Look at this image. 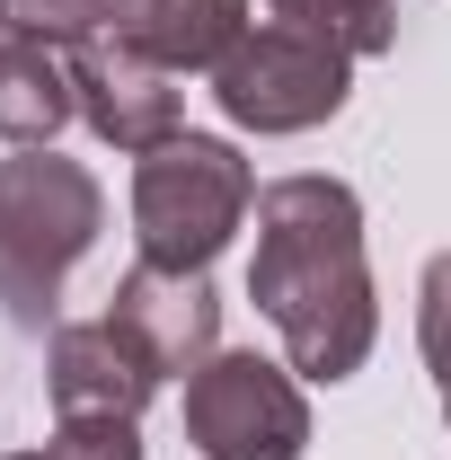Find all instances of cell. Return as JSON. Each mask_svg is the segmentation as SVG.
I'll use <instances>...</instances> for the list:
<instances>
[{"label": "cell", "instance_id": "obj_1", "mask_svg": "<svg viewBox=\"0 0 451 460\" xmlns=\"http://www.w3.org/2000/svg\"><path fill=\"white\" fill-rule=\"evenodd\" d=\"M248 301L266 310L283 363L301 381H354L381 337L372 257H363V195L345 177H275L257 186V248Z\"/></svg>", "mask_w": 451, "mask_h": 460}, {"label": "cell", "instance_id": "obj_2", "mask_svg": "<svg viewBox=\"0 0 451 460\" xmlns=\"http://www.w3.org/2000/svg\"><path fill=\"white\" fill-rule=\"evenodd\" d=\"M98 230H107V195L80 160H62V151L0 160V310L18 337L54 328L62 284L98 248Z\"/></svg>", "mask_w": 451, "mask_h": 460}, {"label": "cell", "instance_id": "obj_3", "mask_svg": "<svg viewBox=\"0 0 451 460\" xmlns=\"http://www.w3.org/2000/svg\"><path fill=\"white\" fill-rule=\"evenodd\" d=\"M257 213V169L222 133H169L133 160V248L142 266L169 275H213L239 222Z\"/></svg>", "mask_w": 451, "mask_h": 460}, {"label": "cell", "instance_id": "obj_4", "mask_svg": "<svg viewBox=\"0 0 451 460\" xmlns=\"http://www.w3.org/2000/svg\"><path fill=\"white\" fill-rule=\"evenodd\" d=\"M186 443L204 460H301L310 452V399L292 363L230 345L204 372H186Z\"/></svg>", "mask_w": 451, "mask_h": 460}, {"label": "cell", "instance_id": "obj_5", "mask_svg": "<svg viewBox=\"0 0 451 460\" xmlns=\"http://www.w3.org/2000/svg\"><path fill=\"white\" fill-rule=\"evenodd\" d=\"M213 98H222V115L239 133H310V124H328L354 98V54H337V45L266 18L213 71Z\"/></svg>", "mask_w": 451, "mask_h": 460}, {"label": "cell", "instance_id": "obj_6", "mask_svg": "<svg viewBox=\"0 0 451 460\" xmlns=\"http://www.w3.org/2000/svg\"><path fill=\"white\" fill-rule=\"evenodd\" d=\"M71 89H80V124H89L98 142H115V151H133V160H142L151 142L186 133L177 71H160V62L124 36V27H107L98 45H80V54H71Z\"/></svg>", "mask_w": 451, "mask_h": 460}, {"label": "cell", "instance_id": "obj_7", "mask_svg": "<svg viewBox=\"0 0 451 460\" xmlns=\"http://www.w3.org/2000/svg\"><path fill=\"white\" fill-rule=\"evenodd\" d=\"M107 319L124 328V345L160 372V381H186L222 354V301H213V275H169V266H142L115 284Z\"/></svg>", "mask_w": 451, "mask_h": 460}, {"label": "cell", "instance_id": "obj_8", "mask_svg": "<svg viewBox=\"0 0 451 460\" xmlns=\"http://www.w3.org/2000/svg\"><path fill=\"white\" fill-rule=\"evenodd\" d=\"M45 390H54V416H133L160 390V372L124 345L115 319H71L45 337Z\"/></svg>", "mask_w": 451, "mask_h": 460}, {"label": "cell", "instance_id": "obj_9", "mask_svg": "<svg viewBox=\"0 0 451 460\" xmlns=\"http://www.w3.org/2000/svg\"><path fill=\"white\" fill-rule=\"evenodd\" d=\"M124 36L177 80L186 71H222L239 54V36H248V0H133Z\"/></svg>", "mask_w": 451, "mask_h": 460}, {"label": "cell", "instance_id": "obj_10", "mask_svg": "<svg viewBox=\"0 0 451 460\" xmlns=\"http://www.w3.org/2000/svg\"><path fill=\"white\" fill-rule=\"evenodd\" d=\"M80 115V89H71V54L54 45H27L0 27V142L18 151H54V133Z\"/></svg>", "mask_w": 451, "mask_h": 460}, {"label": "cell", "instance_id": "obj_11", "mask_svg": "<svg viewBox=\"0 0 451 460\" xmlns=\"http://www.w3.org/2000/svg\"><path fill=\"white\" fill-rule=\"evenodd\" d=\"M283 27H301V36H319V45H337V54H390L398 45V0H266Z\"/></svg>", "mask_w": 451, "mask_h": 460}, {"label": "cell", "instance_id": "obj_12", "mask_svg": "<svg viewBox=\"0 0 451 460\" xmlns=\"http://www.w3.org/2000/svg\"><path fill=\"white\" fill-rule=\"evenodd\" d=\"M133 18V0H0V27L27 36V45H54V54H80L98 45L107 27Z\"/></svg>", "mask_w": 451, "mask_h": 460}, {"label": "cell", "instance_id": "obj_13", "mask_svg": "<svg viewBox=\"0 0 451 460\" xmlns=\"http://www.w3.org/2000/svg\"><path fill=\"white\" fill-rule=\"evenodd\" d=\"M416 345H425V372H434V399L451 425V248L416 275Z\"/></svg>", "mask_w": 451, "mask_h": 460}, {"label": "cell", "instance_id": "obj_14", "mask_svg": "<svg viewBox=\"0 0 451 460\" xmlns=\"http://www.w3.org/2000/svg\"><path fill=\"white\" fill-rule=\"evenodd\" d=\"M45 460H142V425L133 416H54Z\"/></svg>", "mask_w": 451, "mask_h": 460}, {"label": "cell", "instance_id": "obj_15", "mask_svg": "<svg viewBox=\"0 0 451 460\" xmlns=\"http://www.w3.org/2000/svg\"><path fill=\"white\" fill-rule=\"evenodd\" d=\"M9 460H45V452H9Z\"/></svg>", "mask_w": 451, "mask_h": 460}]
</instances>
